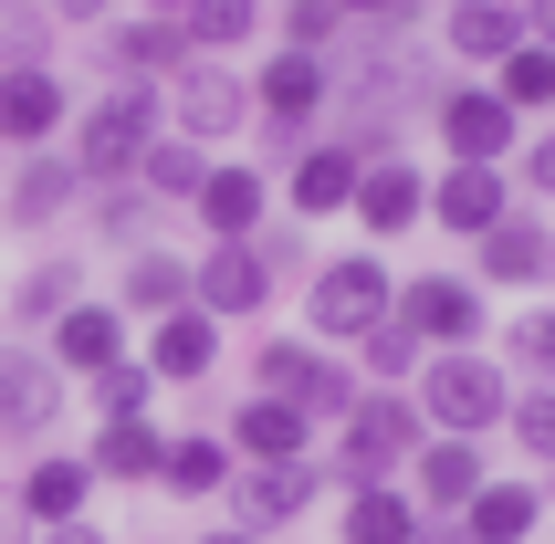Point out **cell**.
Here are the masks:
<instances>
[{
  "label": "cell",
  "instance_id": "cell-1",
  "mask_svg": "<svg viewBox=\"0 0 555 544\" xmlns=\"http://www.w3.org/2000/svg\"><path fill=\"white\" fill-rule=\"evenodd\" d=\"M147 137H168V105H157V85H105L74 116V179L85 189H116V179H137V157H147Z\"/></svg>",
  "mask_w": 555,
  "mask_h": 544
},
{
  "label": "cell",
  "instance_id": "cell-2",
  "mask_svg": "<svg viewBox=\"0 0 555 544\" xmlns=\"http://www.w3.org/2000/svg\"><path fill=\"white\" fill-rule=\"evenodd\" d=\"M409 409H420L440 440H482V429H503V409H514V377H503L493 357H472V346H440V357H420Z\"/></svg>",
  "mask_w": 555,
  "mask_h": 544
},
{
  "label": "cell",
  "instance_id": "cell-3",
  "mask_svg": "<svg viewBox=\"0 0 555 544\" xmlns=\"http://www.w3.org/2000/svg\"><path fill=\"white\" fill-rule=\"evenodd\" d=\"M251 398H294L305 419H346V409H357V366H346L336 346H314V335H262Z\"/></svg>",
  "mask_w": 555,
  "mask_h": 544
},
{
  "label": "cell",
  "instance_id": "cell-4",
  "mask_svg": "<svg viewBox=\"0 0 555 544\" xmlns=\"http://www.w3.org/2000/svg\"><path fill=\"white\" fill-rule=\"evenodd\" d=\"M430 440V419L409 409V398H388V388H357V409L336 419V482H388V471H409V451Z\"/></svg>",
  "mask_w": 555,
  "mask_h": 544
},
{
  "label": "cell",
  "instance_id": "cell-5",
  "mask_svg": "<svg viewBox=\"0 0 555 544\" xmlns=\"http://www.w3.org/2000/svg\"><path fill=\"white\" fill-rule=\"evenodd\" d=\"M314 346H357L367 325H388V303H399V283H388V262L377 251H336V262L314 272Z\"/></svg>",
  "mask_w": 555,
  "mask_h": 544
},
{
  "label": "cell",
  "instance_id": "cell-6",
  "mask_svg": "<svg viewBox=\"0 0 555 544\" xmlns=\"http://www.w3.org/2000/svg\"><path fill=\"white\" fill-rule=\"evenodd\" d=\"M388 314L440 357V346H472V335H482V283H472V272H420V283H399Z\"/></svg>",
  "mask_w": 555,
  "mask_h": 544
},
{
  "label": "cell",
  "instance_id": "cell-7",
  "mask_svg": "<svg viewBox=\"0 0 555 544\" xmlns=\"http://www.w3.org/2000/svg\"><path fill=\"white\" fill-rule=\"evenodd\" d=\"M168 105H179V137H199V147H220V137L251 126V85L231 74V63H199V53L168 74Z\"/></svg>",
  "mask_w": 555,
  "mask_h": 544
},
{
  "label": "cell",
  "instance_id": "cell-8",
  "mask_svg": "<svg viewBox=\"0 0 555 544\" xmlns=\"http://www.w3.org/2000/svg\"><path fill=\"white\" fill-rule=\"evenodd\" d=\"M189 303L199 314H262L273 303V262H262V242H210L199 262H189Z\"/></svg>",
  "mask_w": 555,
  "mask_h": 544
},
{
  "label": "cell",
  "instance_id": "cell-9",
  "mask_svg": "<svg viewBox=\"0 0 555 544\" xmlns=\"http://www.w3.org/2000/svg\"><path fill=\"white\" fill-rule=\"evenodd\" d=\"M440 147H451V168H503L514 157V105L493 85H451L440 94Z\"/></svg>",
  "mask_w": 555,
  "mask_h": 544
},
{
  "label": "cell",
  "instance_id": "cell-10",
  "mask_svg": "<svg viewBox=\"0 0 555 544\" xmlns=\"http://www.w3.org/2000/svg\"><path fill=\"white\" fill-rule=\"evenodd\" d=\"M63 116H74V105H63V74L53 63H0V147H53L63 137Z\"/></svg>",
  "mask_w": 555,
  "mask_h": 544
},
{
  "label": "cell",
  "instance_id": "cell-11",
  "mask_svg": "<svg viewBox=\"0 0 555 544\" xmlns=\"http://www.w3.org/2000/svg\"><path fill=\"white\" fill-rule=\"evenodd\" d=\"M325 94H336V63L325 53H273L251 74V105L273 116V137H305V126L325 116Z\"/></svg>",
  "mask_w": 555,
  "mask_h": 544
},
{
  "label": "cell",
  "instance_id": "cell-12",
  "mask_svg": "<svg viewBox=\"0 0 555 544\" xmlns=\"http://www.w3.org/2000/svg\"><path fill=\"white\" fill-rule=\"evenodd\" d=\"M314 492H325V471H314V461H242L231 514H242V534H273V523L314 514Z\"/></svg>",
  "mask_w": 555,
  "mask_h": 544
},
{
  "label": "cell",
  "instance_id": "cell-13",
  "mask_svg": "<svg viewBox=\"0 0 555 544\" xmlns=\"http://www.w3.org/2000/svg\"><path fill=\"white\" fill-rule=\"evenodd\" d=\"M346 210H357V231L399 242V231H420V220H430V179H420L409 157H367V168H357V199H346Z\"/></svg>",
  "mask_w": 555,
  "mask_h": 544
},
{
  "label": "cell",
  "instance_id": "cell-14",
  "mask_svg": "<svg viewBox=\"0 0 555 544\" xmlns=\"http://www.w3.org/2000/svg\"><path fill=\"white\" fill-rule=\"evenodd\" d=\"M482 482H493V471H482V440H440V429H430V440L409 451V482L399 492L420 503V514H462Z\"/></svg>",
  "mask_w": 555,
  "mask_h": 544
},
{
  "label": "cell",
  "instance_id": "cell-15",
  "mask_svg": "<svg viewBox=\"0 0 555 544\" xmlns=\"http://www.w3.org/2000/svg\"><path fill=\"white\" fill-rule=\"evenodd\" d=\"M63 419V366L31 346H0V440H42Z\"/></svg>",
  "mask_w": 555,
  "mask_h": 544
},
{
  "label": "cell",
  "instance_id": "cell-16",
  "mask_svg": "<svg viewBox=\"0 0 555 544\" xmlns=\"http://www.w3.org/2000/svg\"><path fill=\"white\" fill-rule=\"evenodd\" d=\"M210 366H220V325L199 314V303H179V314L147 325V377L157 388H189V377H210Z\"/></svg>",
  "mask_w": 555,
  "mask_h": 544
},
{
  "label": "cell",
  "instance_id": "cell-17",
  "mask_svg": "<svg viewBox=\"0 0 555 544\" xmlns=\"http://www.w3.org/2000/svg\"><path fill=\"white\" fill-rule=\"evenodd\" d=\"M503 210H514L503 168H440V179H430V220H440V231H462V242H482Z\"/></svg>",
  "mask_w": 555,
  "mask_h": 544
},
{
  "label": "cell",
  "instance_id": "cell-18",
  "mask_svg": "<svg viewBox=\"0 0 555 544\" xmlns=\"http://www.w3.org/2000/svg\"><path fill=\"white\" fill-rule=\"evenodd\" d=\"M53 366H63V377H105V366H126V314H116V303H74V314H53Z\"/></svg>",
  "mask_w": 555,
  "mask_h": 544
},
{
  "label": "cell",
  "instance_id": "cell-19",
  "mask_svg": "<svg viewBox=\"0 0 555 544\" xmlns=\"http://www.w3.org/2000/svg\"><path fill=\"white\" fill-rule=\"evenodd\" d=\"M85 492H94L85 461H74V451H42L22 482H11V503H22V523L42 534V523H85Z\"/></svg>",
  "mask_w": 555,
  "mask_h": 544
},
{
  "label": "cell",
  "instance_id": "cell-20",
  "mask_svg": "<svg viewBox=\"0 0 555 544\" xmlns=\"http://www.w3.org/2000/svg\"><path fill=\"white\" fill-rule=\"evenodd\" d=\"M357 168H367V157L346 147V137H314V147L294 157V179H283V199H294L305 220H325V210H346V199H357Z\"/></svg>",
  "mask_w": 555,
  "mask_h": 544
},
{
  "label": "cell",
  "instance_id": "cell-21",
  "mask_svg": "<svg viewBox=\"0 0 555 544\" xmlns=\"http://www.w3.org/2000/svg\"><path fill=\"white\" fill-rule=\"evenodd\" d=\"M74 199H85L74 157H63V147H31V157H22V179H11V231H53Z\"/></svg>",
  "mask_w": 555,
  "mask_h": 544
},
{
  "label": "cell",
  "instance_id": "cell-22",
  "mask_svg": "<svg viewBox=\"0 0 555 544\" xmlns=\"http://www.w3.org/2000/svg\"><path fill=\"white\" fill-rule=\"evenodd\" d=\"M314 419L294 409V398H242L231 409V461H305Z\"/></svg>",
  "mask_w": 555,
  "mask_h": 544
},
{
  "label": "cell",
  "instance_id": "cell-23",
  "mask_svg": "<svg viewBox=\"0 0 555 544\" xmlns=\"http://www.w3.org/2000/svg\"><path fill=\"white\" fill-rule=\"evenodd\" d=\"M105 63H116V85H168V74L189 63V31L157 22V11H147V22H116V31H105Z\"/></svg>",
  "mask_w": 555,
  "mask_h": 544
},
{
  "label": "cell",
  "instance_id": "cell-24",
  "mask_svg": "<svg viewBox=\"0 0 555 544\" xmlns=\"http://www.w3.org/2000/svg\"><path fill=\"white\" fill-rule=\"evenodd\" d=\"M262 199H273V189H262V168H210L189 210L210 220V242H262Z\"/></svg>",
  "mask_w": 555,
  "mask_h": 544
},
{
  "label": "cell",
  "instance_id": "cell-25",
  "mask_svg": "<svg viewBox=\"0 0 555 544\" xmlns=\"http://www.w3.org/2000/svg\"><path fill=\"white\" fill-rule=\"evenodd\" d=\"M482 283H545L555 272V242H545V220H525V210H503L493 231H482Z\"/></svg>",
  "mask_w": 555,
  "mask_h": 544
},
{
  "label": "cell",
  "instance_id": "cell-26",
  "mask_svg": "<svg viewBox=\"0 0 555 544\" xmlns=\"http://www.w3.org/2000/svg\"><path fill=\"white\" fill-rule=\"evenodd\" d=\"M157 461H168V429L157 419H105L94 451H85V471L94 482H157Z\"/></svg>",
  "mask_w": 555,
  "mask_h": 544
},
{
  "label": "cell",
  "instance_id": "cell-27",
  "mask_svg": "<svg viewBox=\"0 0 555 544\" xmlns=\"http://www.w3.org/2000/svg\"><path fill=\"white\" fill-rule=\"evenodd\" d=\"M420 503L399 482H346V544H420Z\"/></svg>",
  "mask_w": 555,
  "mask_h": 544
},
{
  "label": "cell",
  "instance_id": "cell-28",
  "mask_svg": "<svg viewBox=\"0 0 555 544\" xmlns=\"http://www.w3.org/2000/svg\"><path fill=\"white\" fill-rule=\"evenodd\" d=\"M534 514H545V503H534L525 482H482V492L462 503V544H525Z\"/></svg>",
  "mask_w": 555,
  "mask_h": 544
},
{
  "label": "cell",
  "instance_id": "cell-29",
  "mask_svg": "<svg viewBox=\"0 0 555 544\" xmlns=\"http://www.w3.org/2000/svg\"><path fill=\"white\" fill-rule=\"evenodd\" d=\"M74 303H85V262L53 251V262H31L22 283H11V325H53V314H74Z\"/></svg>",
  "mask_w": 555,
  "mask_h": 544
},
{
  "label": "cell",
  "instance_id": "cell-30",
  "mask_svg": "<svg viewBox=\"0 0 555 544\" xmlns=\"http://www.w3.org/2000/svg\"><path fill=\"white\" fill-rule=\"evenodd\" d=\"M514 42H525V11H514V0H462V11H451V53L462 63H503Z\"/></svg>",
  "mask_w": 555,
  "mask_h": 544
},
{
  "label": "cell",
  "instance_id": "cell-31",
  "mask_svg": "<svg viewBox=\"0 0 555 544\" xmlns=\"http://www.w3.org/2000/svg\"><path fill=\"white\" fill-rule=\"evenodd\" d=\"M199 179H210V147L199 137H147V157H137V189L147 199H199Z\"/></svg>",
  "mask_w": 555,
  "mask_h": 544
},
{
  "label": "cell",
  "instance_id": "cell-32",
  "mask_svg": "<svg viewBox=\"0 0 555 544\" xmlns=\"http://www.w3.org/2000/svg\"><path fill=\"white\" fill-rule=\"evenodd\" d=\"M179 31H189V53H242L262 31V0H179Z\"/></svg>",
  "mask_w": 555,
  "mask_h": 544
},
{
  "label": "cell",
  "instance_id": "cell-33",
  "mask_svg": "<svg viewBox=\"0 0 555 544\" xmlns=\"http://www.w3.org/2000/svg\"><path fill=\"white\" fill-rule=\"evenodd\" d=\"M157 492H179V503H199V492H231V440H168V461H157Z\"/></svg>",
  "mask_w": 555,
  "mask_h": 544
},
{
  "label": "cell",
  "instance_id": "cell-34",
  "mask_svg": "<svg viewBox=\"0 0 555 544\" xmlns=\"http://www.w3.org/2000/svg\"><path fill=\"white\" fill-rule=\"evenodd\" d=\"M179 303H189V262L179 251H137V262H126L116 314H179Z\"/></svg>",
  "mask_w": 555,
  "mask_h": 544
},
{
  "label": "cell",
  "instance_id": "cell-35",
  "mask_svg": "<svg viewBox=\"0 0 555 544\" xmlns=\"http://www.w3.org/2000/svg\"><path fill=\"white\" fill-rule=\"evenodd\" d=\"M493 94L514 105V116H545V105H555V53H545V42H514V53L493 63Z\"/></svg>",
  "mask_w": 555,
  "mask_h": 544
},
{
  "label": "cell",
  "instance_id": "cell-36",
  "mask_svg": "<svg viewBox=\"0 0 555 544\" xmlns=\"http://www.w3.org/2000/svg\"><path fill=\"white\" fill-rule=\"evenodd\" d=\"M357 357H367V377H420V357H430V346H420V335L388 314V325H367V335H357Z\"/></svg>",
  "mask_w": 555,
  "mask_h": 544
},
{
  "label": "cell",
  "instance_id": "cell-37",
  "mask_svg": "<svg viewBox=\"0 0 555 544\" xmlns=\"http://www.w3.org/2000/svg\"><path fill=\"white\" fill-rule=\"evenodd\" d=\"M147 210H157V199H147V189H137V179L94 189V231H105V242H147Z\"/></svg>",
  "mask_w": 555,
  "mask_h": 544
},
{
  "label": "cell",
  "instance_id": "cell-38",
  "mask_svg": "<svg viewBox=\"0 0 555 544\" xmlns=\"http://www.w3.org/2000/svg\"><path fill=\"white\" fill-rule=\"evenodd\" d=\"M147 398H157V377L126 357V366H105V377H94V419H147Z\"/></svg>",
  "mask_w": 555,
  "mask_h": 544
},
{
  "label": "cell",
  "instance_id": "cell-39",
  "mask_svg": "<svg viewBox=\"0 0 555 544\" xmlns=\"http://www.w3.org/2000/svg\"><path fill=\"white\" fill-rule=\"evenodd\" d=\"M336 31H346L336 0H283V53H325Z\"/></svg>",
  "mask_w": 555,
  "mask_h": 544
},
{
  "label": "cell",
  "instance_id": "cell-40",
  "mask_svg": "<svg viewBox=\"0 0 555 544\" xmlns=\"http://www.w3.org/2000/svg\"><path fill=\"white\" fill-rule=\"evenodd\" d=\"M53 42V11H31V0H0V63H42Z\"/></svg>",
  "mask_w": 555,
  "mask_h": 544
},
{
  "label": "cell",
  "instance_id": "cell-41",
  "mask_svg": "<svg viewBox=\"0 0 555 544\" xmlns=\"http://www.w3.org/2000/svg\"><path fill=\"white\" fill-rule=\"evenodd\" d=\"M503 419H514V440H525L534 461H555V377H545V388H525L514 409H503Z\"/></svg>",
  "mask_w": 555,
  "mask_h": 544
},
{
  "label": "cell",
  "instance_id": "cell-42",
  "mask_svg": "<svg viewBox=\"0 0 555 544\" xmlns=\"http://www.w3.org/2000/svg\"><path fill=\"white\" fill-rule=\"evenodd\" d=\"M514 366H534V377H555V303H534V314H514Z\"/></svg>",
  "mask_w": 555,
  "mask_h": 544
},
{
  "label": "cell",
  "instance_id": "cell-43",
  "mask_svg": "<svg viewBox=\"0 0 555 544\" xmlns=\"http://www.w3.org/2000/svg\"><path fill=\"white\" fill-rule=\"evenodd\" d=\"M525 179H534V189L555 199V137H534V147H525Z\"/></svg>",
  "mask_w": 555,
  "mask_h": 544
},
{
  "label": "cell",
  "instance_id": "cell-44",
  "mask_svg": "<svg viewBox=\"0 0 555 544\" xmlns=\"http://www.w3.org/2000/svg\"><path fill=\"white\" fill-rule=\"evenodd\" d=\"M346 22H409V0H336Z\"/></svg>",
  "mask_w": 555,
  "mask_h": 544
},
{
  "label": "cell",
  "instance_id": "cell-45",
  "mask_svg": "<svg viewBox=\"0 0 555 544\" xmlns=\"http://www.w3.org/2000/svg\"><path fill=\"white\" fill-rule=\"evenodd\" d=\"M525 42H545V53H555V0H525Z\"/></svg>",
  "mask_w": 555,
  "mask_h": 544
},
{
  "label": "cell",
  "instance_id": "cell-46",
  "mask_svg": "<svg viewBox=\"0 0 555 544\" xmlns=\"http://www.w3.org/2000/svg\"><path fill=\"white\" fill-rule=\"evenodd\" d=\"M42 11H53V22H105L116 0H42Z\"/></svg>",
  "mask_w": 555,
  "mask_h": 544
},
{
  "label": "cell",
  "instance_id": "cell-47",
  "mask_svg": "<svg viewBox=\"0 0 555 544\" xmlns=\"http://www.w3.org/2000/svg\"><path fill=\"white\" fill-rule=\"evenodd\" d=\"M42 544H105L94 523H42Z\"/></svg>",
  "mask_w": 555,
  "mask_h": 544
},
{
  "label": "cell",
  "instance_id": "cell-48",
  "mask_svg": "<svg viewBox=\"0 0 555 544\" xmlns=\"http://www.w3.org/2000/svg\"><path fill=\"white\" fill-rule=\"evenodd\" d=\"M0 544H22V503H0Z\"/></svg>",
  "mask_w": 555,
  "mask_h": 544
},
{
  "label": "cell",
  "instance_id": "cell-49",
  "mask_svg": "<svg viewBox=\"0 0 555 544\" xmlns=\"http://www.w3.org/2000/svg\"><path fill=\"white\" fill-rule=\"evenodd\" d=\"M199 544H262V534H242V523H220V534H199Z\"/></svg>",
  "mask_w": 555,
  "mask_h": 544
},
{
  "label": "cell",
  "instance_id": "cell-50",
  "mask_svg": "<svg viewBox=\"0 0 555 544\" xmlns=\"http://www.w3.org/2000/svg\"><path fill=\"white\" fill-rule=\"evenodd\" d=\"M147 11H157V22H179V0H147Z\"/></svg>",
  "mask_w": 555,
  "mask_h": 544
},
{
  "label": "cell",
  "instance_id": "cell-51",
  "mask_svg": "<svg viewBox=\"0 0 555 544\" xmlns=\"http://www.w3.org/2000/svg\"><path fill=\"white\" fill-rule=\"evenodd\" d=\"M440 11H462V0H440Z\"/></svg>",
  "mask_w": 555,
  "mask_h": 544
},
{
  "label": "cell",
  "instance_id": "cell-52",
  "mask_svg": "<svg viewBox=\"0 0 555 544\" xmlns=\"http://www.w3.org/2000/svg\"><path fill=\"white\" fill-rule=\"evenodd\" d=\"M420 544H440V534H420Z\"/></svg>",
  "mask_w": 555,
  "mask_h": 544
}]
</instances>
